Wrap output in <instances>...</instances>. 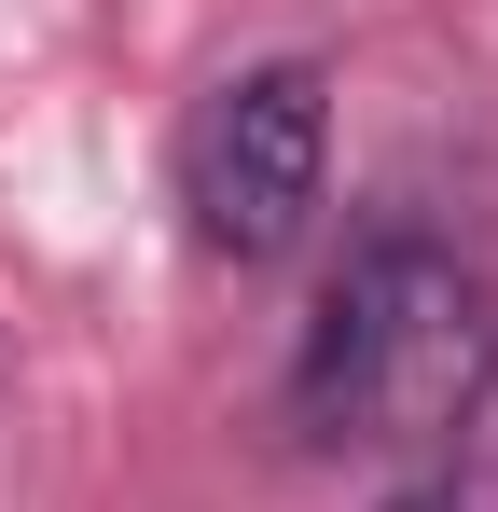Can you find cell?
I'll list each match as a JSON object with an SVG mask.
<instances>
[{"instance_id":"7a4b0ae2","label":"cell","mask_w":498,"mask_h":512,"mask_svg":"<svg viewBox=\"0 0 498 512\" xmlns=\"http://www.w3.org/2000/svg\"><path fill=\"white\" fill-rule=\"evenodd\" d=\"M319 167H332V84H319V56L222 70V84L180 111V153H166L194 250H222V263L305 250V222H319Z\"/></svg>"},{"instance_id":"6da1fadb","label":"cell","mask_w":498,"mask_h":512,"mask_svg":"<svg viewBox=\"0 0 498 512\" xmlns=\"http://www.w3.org/2000/svg\"><path fill=\"white\" fill-rule=\"evenodd\" d=\"M498 388V291L443 236H360L291 346V429L319 457H443Z\"/></svg>"}]
</instances>
